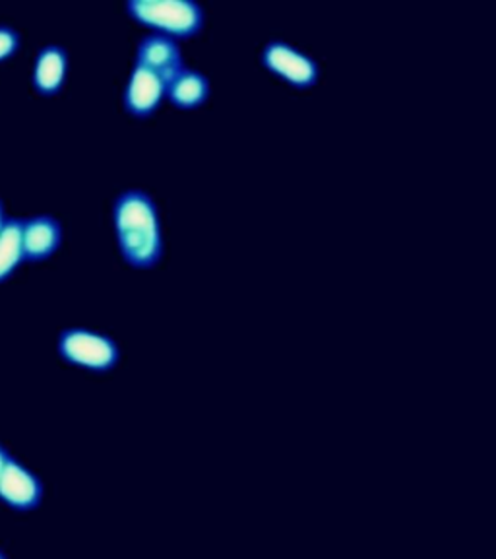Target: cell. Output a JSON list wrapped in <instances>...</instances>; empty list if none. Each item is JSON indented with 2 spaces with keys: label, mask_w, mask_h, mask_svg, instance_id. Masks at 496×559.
Returning a JSON list of instances; mask_svg holds the SVG:
<instances>
[{
  "label": "cell",
  "mask_w": 496,
  "mask_h": 559,
  "mask_svg": "<svg viewBox=\"0 0 496 559\" xmlns=\"http://www.w3.org/2000/svg\"><path fill=\"white\" fill-rule=\"evenodd\" d=\"M41 499L44 484L39 476L10 454L0 476V501L17 513H27L41 506Z\"/></svg>",
  "instance_id": "5"
},
{
  "label": "cell",
  "mask_w": 496,
  "mask_h": 559,
  "mask_svg": "<svg viewBox=\"0 0 496 559\" xmlns=\"http://www.w3.org/2000/svg\"><path fill=\"white\" fill-rule=\"evenodd\" d=\"M69 74V52L59 44H47L35 55L32 84L39 96H57Z\"/></svg>",
  "instance_id": "9"
},
{
  "label": "cell",
  "mask_w": 496,
  "mask_h": 559,
  "mask_svg": "<svg viewBox=\"0 0 496 559\" xmlns=\"http://www.w3.org/2000/svg\"><path fill=\"white\" fill-rule=\"evenodd\" d=\"M136 22L169 37H194L204 27V9L194 0H129Z\"/></svg>",
  "instance_id": "2"
},
{
  "label": "cell",
  "mask_w": 496,
  "mask_h": 559,
  "mask_svg": "<svg viewBox=\"0 0 496 559\" xmlns=\"http://www.w3.org/2000/svg\"><path fill=\"white\" fill-rule=\"evenodd\" d=\"M57 349L59 356L70 366L96 373L111 371L121 359V349L111 336L84 326H70L61 331Z\"/></svg>",
  "instance_id": "3"
},
{
  "label": "cell",
  "mask_w": 496,
  "mask_h": 559,
  "mask_svg": "<svg viewBox=\"0 0 496 559\" xmlns=\"http://www.w3.org/2000/svg\"><path fill=\"white\" fill-rule=\"evenodd\" d=\"M166 97V80L156 72L134 64L124 86V109L134 117H149Z\"/></svg>",
  "instance_id": "7"
},
{
  "label": "cell",
  "mask_w": 496,
  "mask_h": 559,
  "mask_svg": "<svg viewBox=\"0 0 496 559\" xmlns=\"http://www.w3.org/2000/svg\"><path fill=\"white\" fill-rule=\"evenodd\" d=\"M9 449L0 443V476H2V471H4V464L9 461Z\"/></svg>",
  "instance_id": "13"
},
{
  "label": "cell",
  "mask_w": 496,
  "mask_h": 559,
  "mask_svg": "<svg viewBox=\"0 0 496 559\" xmlns=\"http://www.w3.org/2000/svg\"><path fill=\"white\" fill-rule=\"evenodd\" d=\"M22 45V35L17 32L16 27L0 24V62L9 61Z\"/></svg>",
  "instance_id": "12"
},
{
  "label": "cell",
  "mask_w": 496,
  "mask_h": 559,
  "mask_svg": "<svg viewBox=\"0 0 496 559\" xmlns=\"http://www.w3.org/2000/svg\"><path fill=\"white\" fill-rule=\"evenodd\" d=\"M22 218H9L4 229L0 231V284L14 276V272L24 264L22 251Z\"/></svg>",
  "instance_id": "11"
},
{
  "label": "cell",
  "mask_w": 496,
  "mask_h": 559,
  "mask_svg": "<svg viewBox=\"0 0 496 559\" xmlns=\"http://www.w3.org/2000/svg\"><path fill=\"white\" fill-rule=\"evenodd\" d=\"M22 251L24 262H44L59 251L62 243V224L52 214H35L22 218Z\"/></svg>",
  "instance_id": "6"
},
{
  "label": "cell",
  "mask_w": 496,
  "mask_h": 559,
  "mask_svg": "<svg viewBox=\"0 0 496 559\" xmlns=\"http://www.w3.org/2000/svg\"><path fill=\"white\" fill-rule=\"evenodd\" d=\"M209 96V80L201 70H177L166 82V97L179 109H194Z\"/></svg>",
  "instance_id": "10"
},
{
  "label": "cell",
  "mask_w": 496,
  "mask_h": 559,
  "mask_svg": "<svg viewBox=\"0 0 496 559\" xmlns=\"http://www.w3.org/2000/svg\"><path fill=\"white\" fill-rule=\"evenodd\" d=\"M113 224L122 259L134 269H152L164 254L156 201L142 189H126L113 202Z\"/></svg>",
  "instance_id": "1"
},
{
  "label": "cell",
  "mask_w": 496,
  "mask_h": 559,
  "mask_svg": "<svg viewBox=\"0 0 496 559\" xmlns=\"http://www.w3.org/2000/svg\"><path fill=\"white\" fill-rule=\"evenodd\" d=\"M0 559H9V556L4 551L0 550Z\"/></svg>",
  "instance_id": "15"
},
{
  "label": "cell",
  "mask_w": 496,
  "mask_h": 559,
  "mask_svg": "<svg viewBox=\"0 0 496 559\" xmlns=\"http://www.w3.org/2000/svg\"><path fill=\"white\" fill-rule=\"evenodd\" d=\"M7 222H9V216H7V209H4V202L0 199V231L4 229L7 226Z\"/></svg>",
  "instance_id": "14"
},
{
  "label": "cell",
  "mask_w": 496,
  "mask_h": 559,
  "mask_svg": "<svg viewBox=\"0 0 496 559\" xmlns=\"http://www.w3.org/2000/svg\"><path fill=\"white\" fill-rule=\"evenodd\" d=\"M136 64L156 72L167 82L177 70L183 69V52L177 39L154 32L140 39L136 47Z\"/></svg>",
  "instance_id": "8"
},
{
  "label": "cell",
  "mask_w": 496,
  "mask_h": 559,
  "mask_svg": "<svg viewBox=\"0 0 496 559\" xmlns=\"http://www.w3.org/2000/svg\"><path fill=\"white\" fill-rule=\"evenodd\" d=\"M262 64L295 87L314 86L320 76V69L311 55L281 39H271L264 45Z\"/></svg>",
  "instance_id": "4"
}]
</instances>
